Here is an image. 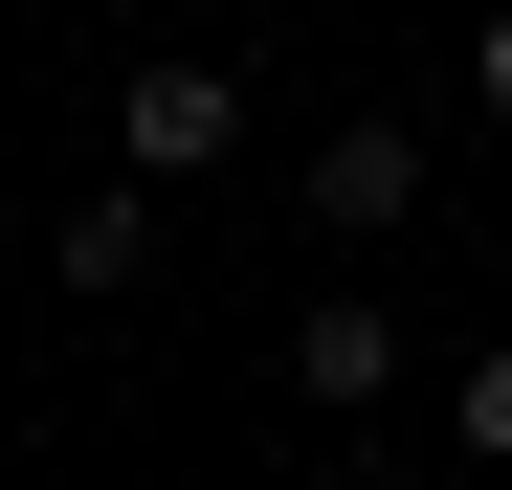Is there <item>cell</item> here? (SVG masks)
Wrapping results in <instances>:
<instances>
[{
	"instance_id": "obj_1",
	"label": "cell",
	"mask_w": 512,
	"mask_h": 490,
	"mask_svg": "<svg viewBox=\"0 0 512 490\" xmlns=\"http://www.w3.org/2000/svg\"><path fill=\"white\" fill-rule=\"evenodd\" d=\"M112 156H134L156 201H179V179H223V156H245V67H201V45H156L134 90H112Z\"/></svg>"
},
{
	"instance_id": "obj_2",
	"label": "cell",
	"mask_w": 512,
	"mask_h": 490,
	"mask_svg": "<svg viewBox=\"0 0 512 490\" xmlns=\"http://www.w3.org/2000/svg\"><path fill=\"white\" fill-rule=\"evenodd\" d=\"M290 401H312V424H379V401H401V312L379 290H312L290 312Z\"/></svg>"
},
{
	"instance_id": "obj_3",
	"label": "cell",
	"mask_w": 512,
	"mask_h": 490,
	"mask_svg": "<svg viewBox=\"0 0 512 490\" xmlns=\"http://www.w3.org/2000/svg\"><path fill=\"white\" fill-rule=\"evenodd\" d=\"M401 201H423V134H401V112H357V134L312 156V223H334V245H379Z\"/></svg>"
},
{
	"instance_id": "obj_4",
	"label": "cell",
	"mask_w": 512,
	"mask_h": 490,
	"mask_svg": "<svg viewBox=\"0 0 512 490\" xmlns=\"http://www.w3.org/2000/svg\"><path fill=\"white\" fill-rule=\"evenodd\" d=\"M134 245H156V179H112L90 223H67V290H134Z\"/></svg>"
},
{
	"instance_id": "obj_5",
	"label": "cell",
	"mask_w": 512,
	"mask_h": 490,
	"mask_svg": "<svg viewBox=\"0 0 512 490\" xmlns=\"http://www.w3.org/2000/svg\"><path fill=\"white\" fill-rule=\"evenodd\" d=\"M446 446H468V468H512V335H490V357L446 379Z\"/></svg>"
},
{
	"instance_id": "obj_6",
	"label": "cell",
	"mask_w": 512,
	"mask_h": 490,
	"mask_svg": "<svg viewBox=\"0 0 512 490\" xmlns=\"http://www.w3.org/2000/svg\"><path fill=\"white\" fill-rule=\"evenodd\" d=\"M468 90H490V112H512V23H490V45H468Z\"/></svg>"
}]
</instances>
